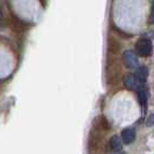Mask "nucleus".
Segmentation results:
<instances>
[{"label": "nucleus", "instance_id": "0eeeda50", "mask_svg": "<svg viewBox=\"0 0 154 154\" xmlns=\"http://www.w3.org/2000/svg\"><path fill=\"white\" fill-rule=\"evenodd\" d=\"M137 94H138V99H139V103L143 108H145L147 104V94L146 91L144 88H139L137 91Z\"/></svg>", "mask_w": 154, "mask_h": 154}, {"label": "nucleus", "instance_id": "20e7f679", "mask_svg": "<svg viewBox=\"0 0 154 154\" xmlns=\"http://www.w3.org/2000/svg\"><path fill=\"white\" fill-rule=\"evenodd\" d=\"M138 82L139 81L134 77V74H129L124 78V85L130 91H136V88H138Z\"/></svg>", "mask_w": 154, "mask_h": 154}, {"label": "nucleus", "instance_id": "423d86ee", "mask_svg": "<svg viewBox=\"0 0 154 154\" xmlns=\"http://www.w3.org/2000/svg\"><path fill=\"white\" fill-rule=\"evenodd\" d=\"M147 75H148V69L147 67H139L137 69V72H136V74H134V77L137 78V80H138L139 82H144L145 80H146Z\"/></svg>", "mask_w": 154, "mask_h": 154}, {"label": "nucleus", "instance_id": "f257e3e1", "mask_svg": "<svg viewBox=\"0 0 154 154\" xmlns=\"http://www.w3.org/2000/svg\"><path fill=\"white\" fill-rule=\"evenodd\" d=\"M136 54L140 56V57H148L152 54L153 51V46H152V42L147 38L139 39L136 43Z\"/></svg>", "mask_w": 154, "mask_h": 154}, {"label": "nucleus", "instance_id": "9d476101", "mask_svg": "<svg viewBox=\"0 0 154 154\" xmlns=\"http://www.w3.org/2000/svg\"><path fill=\"white\" fill-rule=\"evenodd\" d=\"M2 17V13H1V9H0V19Z\"/></svg>", "mask_w": 154, "mask_h": 154}, {"label": "nucleus", "instance_id": "f03ea898", "mask_svg": "<svg viewBox=\"0 0 154 154\" xmlns=\"http://www.w3.org/2000/svg\"><path fill=\"white\" fill-rule=\"evenodd\" d=\"M123 63L128 69H136L138 66V59L133 51H124L123 54Z\"/></svg>", "mask_w": 154, "mask_h": 154}, {"label": "nucleus", "instance_id": "1a4fd4ad", "mask_svg": "<svg viewBox=\"0 0 154 154\" xmlns=\"http://www.w3.org/2000/svg\"><path fill=\"white\" fill-rule=\"evenodd\" d=\"M146 124H147V126H152V125H153L154 124V114L149 116V118H148V121L146 122Z\"/></svg>", "mask_w": 154, "mask_h": 154}, {"label": "nucleus", "instance_id": "7ed1b4c3", "mask_svg": "<svg viewBox=\"0 0 154 154\" xmlns=\"http://www.w3.org/2000/svg\"><path fill=\"white\" fill-rule=\"evenodd\" d=\"M134 139H136V132H134L133 129L129 128V129H124L123 131H122V140L126 145L133 143Z\"/></svg>", "mask_w": 154, "mask_h": 154}, {"label": "nucleus", "instance_id": "6e6552de", "mask_svg": "<svg viewBox=\"0 0 154 154\" xmlns=\"http://www.w3.org/2000/svg\"><path fill=\"white\" fill-rule=\"evenodd\" d=\"M149 23H154V0L152 2V8H151V15H149Z\"/></svg>", "mask_w": 154, "mask_h": 154}, {"label": "nucleus", "instance_id": "39448f33", "mask_svg": "<svg viewBox=\"0 0 154 154\" xmlns=\"http://www.w3.org/2000/svg\"><path fill=\"white\" fill-rule=\"evenodd\" d=\"M110 147L114 152H121L122 151V139L119 138L118 136H112L110 139Z\"/></svg>", "mask_w": 154, "mask_h": 154}]
</instances>
